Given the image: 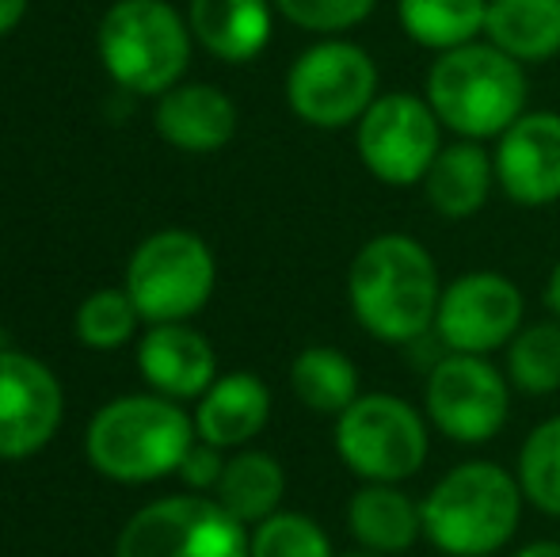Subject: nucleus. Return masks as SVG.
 Segmentation results:
<instances>
[{"label": "nucleus", "mask_w": 560, "mask_h": 557, "mask_svg": "<svg viewBox=\"0 0 560 557\" xmlns=\"http://www.w3.org/2000/svg\"><path fill=\"white\" fill-rule=\"evenodd\" d=\"M423 413L454 443L480 446L495 439L511 413V379H503L488 356L446 351L431 363L423 386Z\"/></svg>", "instance_id": "obj_11"}, {"label": "nucleus", "mask_w": 560, "mask_h": 557, "mask_svg": "<svg viewBox=\"0 0 560 557\" xmlns=\"http://www.w3.org/2000/svg\"><path fill=\"white\" fill-rule=\"evenodd\" d=\"M282 492H287V474L279 459L264 451H241L225 462L222 481H218V504L241 523H264L267 515L279 512Z\"/></svg>", "instance_id": "obj_22"}, {"label": "nucleus", "mask_w": 560, "mask_h": 557, "mask_svg": "<svg viewBox=\"0 0 560 557\" xmlns=\"http://www.w3.org/2000/svg\"><path fill=\"white\" fill-rule=\"evenodd\" d=\"M347 527L359 546L377 554H405L423 538V508L385 481H366L347 504Z\"/></svg>", "instance_id": "obj_19"}, {"label": "nucleus", "mask_w": 560, "mask_h": 557, "mask_svg": "<svg viewBox=\"0 0 560 557\" xmlns=\"http://www.w3.org/2000/svg\"><path fill=\"white\" fill-rule=\"evenodd\" d=\"M275 8L294 27L313 31V35H343L374 12L377 0H275Z\"/></svg>", "instance_id": "obj_29"}, {"label": "nucleus", "mask_w": 560, "mask_h": 557, "mask_svg": "<svg viewBox=\"0 0 560 557\" xmlns=\"http://www.w3.org/2000/svg\"><path fill=\"white\" fill-rule=\"evenodd\" d=\"M443 279L428 248L408 233H377L354 253L347 302L362 328L385 344H416L435 328Z\"/></svg>", "instance_id": "obj_1"}, {"label": "nucleus", "mask_w": 560, "mask_h": 557, "mask_svg": "<svg viewBox=\"0 0 560 557\" xmlns=\"http://www.w3.org/2000/svg\"><path fill=\"white\" fill-rule=\"evenodd\" d=\"M191 31L214 58L252 61L271 43L267 0H191Z\"/></svg>", "instance_id": "obj_20"}, {"label": "nucleus", "mask_w": 560, "mask_h": 557, "mask_svg": "<svg viewBox=\"0 0 560 557\" xmlns=\"http://www.w3.org/2000/svg\"><path fill=\"white\" fill-rule=\"evenodd\" d=\"M66 397L46 363L23 351H0V459L43 451L61 428Z\"/></svg>", "instance_id": "obj_13"}, {"label": "nucleus", "mask_w": 560, "mask_h": 557, "mask_svg": "<svg viewBox=\"0 0 560 557\" xmlns=\"http://www.w3.org/2000/svg\"><path fill=\"white\" fill-rule=\"evenodd\" d=\"M495 184L515 207L560 199V115L526 112L495 141Z\"/></svg>", "instance_id": "obj_14"}, {"label": "nucleus", "mask_w": 560, "mask_h": 557, "mask_svg": "<svg viewBox=\"0 0 560 557\" xmlns=\"http://www.w3.org/2000/svg\"><path fill=\"white\" fill-rule=\"evenodd\" d=\"M495 187V156L480 141L457 138L439 149L435 164L423 176V195L435 214L462 222L472 218L488 202Z\"/></svg>", "instance_id": "obj_18"}, {"label": "nucleus", "mask_w": 560, "mask_h": 557, "mask_svg": "<svg viewBox=\"0 0 560 557\" xmlns=\"http://www.w3.org/2000/svg\"><path fill=\"white\" fill-rule=\"evenodd\" d=\"M252 538L236 515L207 497H164L122 527L115 557H248Z\"/></svg>", "instance_id": "obj_9"}, {"label": "nucleus", "mask_w": 560, "mask_h": 557, "mask_svg": "<svg viewBox=\"0 0 560 557\" xmlns=\"http://www.w3.org/2000/svg\"><path fill=\"white\" fill-rule=\"evenodd\" d=\"M214 253L187 230H161L138 245L126 268V294L133 298L141 321L164 325L199 313L214 294Z\"/></svg>", "instance_id": "obj_7"}, {"label": "nucleus", "mask_w": 560, "mask_h": 557, "mask_svg": "<svg viewBox=\"0 0 560 557\" xmlns=\"http://www.w3.org/2000/svg\"><path fill=\"white\" fill-rule=\"evenodd\" d=\"M290 112L317 130L351 127L377 100V66L359 43L325 38L287 73Z\"/></svg>", "instance_id": "obj_8"}, {"label": "nucleus", "mask_w": 560, "mask_h": 557, "mask_svg": "<svg viewBox=\"0 0 560 557\" xmlns=\"http://www.w3.org/2000/svg\"><path fill=\"white\" fill-rule=\"evenodd\" d=\"M523 504L518 474L485 459L462 462L420 500L423 538L450 557H492L515 538Z\"/></svg>", "instance_id": "obj_2"}, {"label": "nucleus", "mask_w": 560, "mask_h": 557, "mask_svg": "<svg viewBox=\"0 0 560 557\" xmlns=\"http://www.w3.org/2000/svg\"><path fill=\"white\" fill-rule=\"evenodd\" d=\"M397 20L416 46L446 54L485 35L488 0H397Z\"/></svg>", "instance_id": "obj_23"}, {"label": "nucleus", "mask_w": 560, "mask_h": 557, "mask_svg": "<svg viewBox=\"0 0 560 557\" xmlns=\"http://www.w3.org/2000/svg\"><path fill=\"white\" fill-rule=\"evenodd\" d=\"M515 557H560V543H553V538H538V543H526Z\"/></svg>", "instance_id": "obj_32"}, {"label": "nucleus", "mask_w": 560, "mask_h": 557, "mask_svg": "<svg viewBox=\"0 0 560 557\" xmlns=\"http://www.w3.org/2000/svg\"><path fill=\"white\" fill-rule=\"evenodd\" d=\"M290 386L310 413L339 417L359 397V371L343 351L328 348V344H313L290 367Z\"/></svg>", "instance_id": "obj_24"}, {"label": "nucleus", "mask_w": 560, "mask_h": 557, "mask_svg": "<svg viewBox=\"0 0 560 557\" xmlns=\"http://www.w3.org/2000/svg\"><path fill=\"white\" fill-rule=\"evenodd\" d=\"M271 417V390L252 371H233L214 379L195 409V431L214 446H244L267 428Z\"/></svg>", "instance_id": "obj_17"}, {"label": "nucleus", "mask_w": 560, "mask_h": 557, "mask_svg": "<svg viewBox=\"0 0 560 557\" xmlns=\"http://www.w3.org/2000/svg\"><path fill=\"white\" fill-rule=\"evenodd\" d=\"M354 135L359 161L374 179L389 187L423 184L428 169L443 149V123L431 112L428 96L412 92H385L366 107Z\"/></svg>", "instance_id": "obj_10"}, {"label": "nucleus", "mask_w": 560, "mask_h": 557, "mask_svg": "<svg viewBox=\"0 0 560 557\" xmlns=\"http://www.w3.org/2000/svg\"><path fill=\"white\" fill-rule=\"evenodd\" d=\"M428 413L397 394H359L336 417V451L362 481L400 485L431 454Z\"/></svg>", "instance_id": "obj_6"}, {"label": "nucleus", "mask_w": 560, "mask_h": 557, "mask_svg": "<svg viewBox=\"0 0 560 557\" xmlns=\"http://www.w3.org/2000/svg\"><path fill=\"white\" fill-rule=\"evenodd\" d=\"M518 485L526 504L560 520V417L541 420L518 451Z\"/></svg>", "instance_id": "obj_26"}, {"label": "nucleus", "mask_w": 560, "mask_h": 557, "mask_svg": "<svg viewBox=\"0 0 560 557\" xmlns=\"http://www.w3.org/2000/svg\"><path fill=\"white\" fill-rule=\"evenodd\" d=\"M222 469H225L222 446L207 443V439H202V443H191V451H187L184 462H179V474H184V481L191 485V489H218Z\"/></svg>", "instance_id": "obj_30"}, {"label": "nucleus", "mask_w": 560, "mask_h": 557, "mask_svg": "<svg viewBox=\"0 0 560 557\" xmlns=\"http://www.w3.org/2000/svg\"><path fill=\"white\" fill-rule=\"evenodd\" d=\"M546 305L560 317V260H557V268H553V276H549V287H546Z\"/></svg>", "instance_id": "obj_33"}, {"label": "nucleus", "mask_w": 560, "mask_h": 557, "mask_svg": "<svg viewBox=\"0 0 560 557\" xmlns=\"http://www.w3.org/2000/svg\"><path fill=\"white\" fill-rule=\"evenodd\" d=\"M526 317V298L515 279L500 271H465L443 287L435 328L446 351L462 356H492L518 336Z\"/></svg>", "instance_id": "obj_12"}, {"label": "nucleus", "mask_w": 560, "mask_h": 557, "mask_svg": "<svg viewBox=\"0 0 560 557\" xmlns=\"http://www.w3.org/2000/svg\"><path fill=\"white\" fill-rule=\"evenodd\" d=\"M195 420L168 397H118L92 417L89 459L104 477L126 485L156 481L179 469L195 443Z\"/></svg>", "instance_id": "obj_4"}, {"label": "nucleus", "mask_w": 560, "mask_h": 557, "mask_svg": "<svg viewBox=\"0 0 560 557\" xmlns=\"http://www.w3.org/2000/svg\"><path fill=\"white\" fill-rule=\"evenodd\" d=\"M141 313L133 305V298L126 290H96L81 302L77 310V336L89 348L112 351L118 344H126L138 328Z\"/></svg>", "instance_id": "obj_28"}, {"label": "nucleus", "mask_w": 560, "mask_h": 557, "mask_svg": "<svg viewBox=\"0 0 560 557\" xmlns=\"http://www.w3.org/2000/svg\"><path fill=\"white\" fill-rule=\"evenodd\" d=\"M23 12H27V0H0V35H8L23 20Z\"/></svg>", "instance_id": "obj_31"}, {"label": "nucleus", "mask_w": 560, "mask_h": 557, "mask_svg": "<svg viewBox=\"0 0 560 557\" xmlns=\"http://www.w3.org/2000/svg\"><path fill=\"white\" fill-rule=\"evenodd\" d=\"M508 379L515 390L534 397H546L560 390V325L538 321L523 325L508 344Z\"/></svg>", "instance_id": "obj_25"}, {"label": "nucleus", "mask_w": 560, "mask_h": 557, "mask_svg": "<svg viewBox=\"0 0 560 557\" xmlns=\"http://www.w3.org/2000/svg\"><path fill=\"white\" fill-rule=\"evenodd\" d=\"M423 96L439 123L457 138L488 141L526 115L530 81L523 61L485 38L439 54L435 66L428 69Z\"/></svg>", "instance_id": "obj_3"}, {"label": "nucleus", "mask_w": 560, "mask_h": 557, "mask_svg": "<svg viewBox=\"0 0 560 557\" xmlns=\"http://www.w3.org/2000/svg\"><path fill=\"white\" fill-rule=\"evenodd\" d=\"M485 38L523 66L560 54V0H488Z\"/></svg>", "instance_id": "obj_21"}, {"label": "nucleus", "mask_w": 560, "mask_h": 557, "mask_svg": "<svg viewBox=\"0 0 560 557\" xmlns=\"http://www.w3.org/2000/svg\"><path fill=\"white\" fill-rule=\"evenodd\" d=\"M336 557H389V554H377V550H366V546H359V550H347V554H336Z\"/></svg>", "instance_id": "obj_34"}, {"label": "nucleus", "mask_w": 560, "mask_h": 557, "mask_svg": "<svg viewBox=\"0 0 560 557\" xmlns=\"http://www.w3.org/2000/svg\"><path fill=\"white\" fill-rule=\"evenodd\" d=\"M443 557H450V554H443Z\"/></svg>", "instance_id": "obj_35"}, {"label": "nucleus", "mask_w": 560, "mask_h": 557, "mask_svg": "<svg viewBox=\"0 0 560 557\" xmlns=\"http://www.w3.org/2000/svg\"><path fill=\"white\" fill-rule=\"evenodd\" d=\"M156 130L187 153H214L236 135V107L214 84H179L161 96Z\"/></svg>", "instance_id": "obj_16"}, {"label": "nucleus", "mask_w": 560, "mask_h": 557, "mask_svg": "<svg viewBox=\"0 0 560 557\" xmlns=\"http://www.w3.org/2000/svg\"><path fill=\"white\" fill-rule=\"evenodd\" d=\"M100 58L126 92L164 96L184 77L191 38L164 0H118L100 23Z\"/></svg>", "instance_id": "obj_5"}, {"label": "nucleus", "mask_w": 560, "mask_h": 557, "mask_svg": "<svg viewBox=\"0 0 560 557\" xmlns=\"http://www.w3.org/2000/svg\"><path fill=\"white\" fill-rule=\"evenodd\" d=\"M248 557H336L325 527L302 512H275L252 531Z\"/></svg>", "instance_id": "obj_27"}, {"label": "nucleus", "mask_w": 560, "mask_h": 557, "mask_svg": "<svg viewBox=\"0 0 560 557\" xmlns=\"http://www.w3.org/2000/svg\"><path fill=\"white\" fill-rule=\"evenodd\" d=\"M138 367L149 386L164 397H202L218 379L214 348L202 333L184 321H164L145 333L138 344Z\"/></svg>", "instance_id": "obj_15"}]
</instances>
